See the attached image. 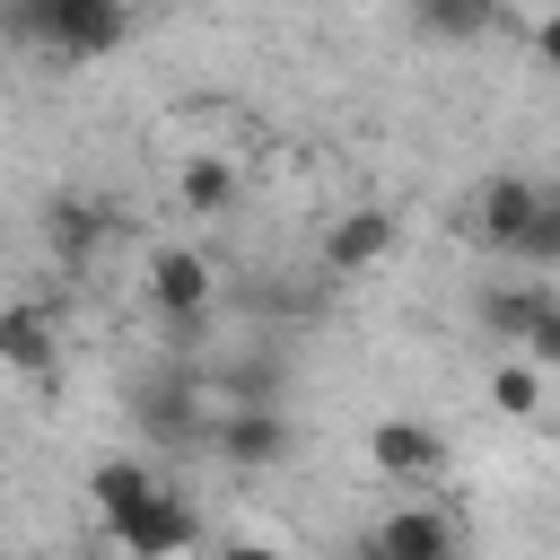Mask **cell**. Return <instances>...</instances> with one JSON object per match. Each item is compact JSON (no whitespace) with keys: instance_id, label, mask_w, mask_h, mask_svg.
<instances>
[{"instance_id":"obj_19","label":"cell","mask_w":560,"mask_h":560,"mask_svg":"<svg viewBox=\"0 0 560 560\" xmlns=\"http://www.w3.org/2000/svg\"><path fill=\"white\" fill-rule=\"evenodd\" d=\"M534 52L560 70V9H542V26H534Z\"/></svg>"},{"instance_id":"obj_13","label":"cell","mask_w":560,"mask_h":560,"mask_svg":"<svg viewBox=\"0 0 560 560\" xmlns=\"http://www.w3.org/2000/svg\"><path fill=\"white\" fill-rule=\"evenodd\" d=\"M149 490H166V481H158L140 455H105V464L88 472V499H96V516H122V508H140Z\"/></svg>"},{"instance_id":"obj_2","label":"cell","mask_w":560,"mask_h":560,"mask_svg":"<svg viewBox=\"0 0 560 560\" xmlns=\"http://www.w3.org/2000/svg\"><path fill=\"white\" fill-rule=\"evenodd\" d=\"M210 446H219V464H236V472H271V464L289 455V420H280L271 394H236V402L210 420Z\"/></svg>"},{"instance_id":"obj_8","label":"cell","mask_w":560,"mask_h":560,"mask_svg":"<svg viewBox=\"0 0 560 560\" xmlns=\"http://www.w3.org/2000/svg\"><path fill=\"white\" fill-rule=\"evenodd\" d=\"M455 542H464V534H455L438 508H420V499H411V508H394V516H376V534H368V551H376V560H446Z\"/></svg>"},{"instance_id":"obj_5","label":"cell","mask_w":560,"mask_h":560,"mask_svg":"<svg viewBox=\"0 0 560 560\" xmlns=\"http://www.w3.org/2000/svg\"><path fill=\"white\" fill-rule=\"evenodd\" d=\"M140 420H149V438L158 446H192V438H210V385L192 376V368H158L149 385H140Z\"/></svg>"},{"instance_id":"obj_9","label":"cell","mask_w":560,"mask_h":560,"mask_svg":"<svg viewBox=\"0 0 560 560\" xmlns=\"http://www.w3.org/2000/svg\"><path fill=\"white\" fill-rule=\"evenodd\" d=\"M385 254H394V210H341V219L324 228V262H332V271H350V280H359V271H376Z\"/></svg>"},{"instance_id":"obj_3","label":"cell","mask_w":560,"mask_h":560,"mask_svg":"<svg viewBox=\"0 0 560 560\" xmlns=\"http://www.w3.org/2000/svg\"><path fill=\"white\" fill-rule=\"evenodd\" d=\"M105 542L131 551V560H166V551H192V542H201V516H192L175 490H149L140 508L105 516Z\"/></svg>"},{"instance_id":"obj_7","label":"cell","mask_w":560,"mask_h":560,"mask_svg":"<svg viewBox=\"0 0 560 560\" xmlns=\"http://www.w3.org/2000/svg\"><path fill=\"white\" fill-rule=\"evenodd\" d=\"M534 210H542V184H525V175H490V184L472 192V236H481L490 254H508V245L525 236Z\"/></svg>"},{"instance_id":"obj_12","label":"cell","mask_w":560,"mask_h":560,"mask_svg":"<svg viewBox=\"0 0 560 560\" xmlns=\"http://www.w3.org/2000/svg\"><path fill=\"white\" fill-rule=\"evenodd\" d=\"M551 306H560V298H551L542 280H534V289H490V298H481V324H490V341H508V350H516Z\"/></svg>"},{"instance_id":"obj_10","label":"cell","mask_w":560,"mask_h":560,"mask_svg":"<svg viewBox=\"0 0 560 560\" xmlns=\"http://www.w3.org/2000/svg\"><path fill=\"white\" fill-rule=\"evenodd\" d=\"M542 359L534 350H508V359H490V411L499 420H542Z\"/></svg>"},{"instance_id":"obj_17","label":"cell","mask_w":560,"mask_h":560,"mask_svg":"<svg viewBox=\"0 0 560 560\" xmlns=\"http://www.w3.org/2000/svg\"><path fill=\"white\" fill-rule=\"evenodd\" d=\"M88 236H96V219L61 201V210H52V245H61V254H88Z\"/></svg>"},{"instance_id":"obj_16","label":"cell","mask_w":560,"mask_h":560,"mask_svg":"<svg viewBox=\"0 0 560 560\" xmlns=\"http://www.w3.org/2000/svg\"><path fill=\"white\" fill-rule=\"evenodd\" d=\"M508 254H516V262H534V271H551V262H560V192H542V210L525 219V236H516Z\"/></svg>"},{"instance_id":"obj_11","label":"cell","mask_w":560,"mask_h":560,"mask_svg":"<svg viewBox=\"0 0 560 560\" xmlns=\"http://www.w3.org/2000/svg\"><path fill=\"white\" fill-rule=\"evenodd\" d=\"M0 359H9L18 376H44V368H52V315L18 298V306L0 315Z\"/></svg>"},{"instance_id":"obj_15","label":"cell","mask_w":560,"mask_h":560,"mask_svg":"<svg viewBox=\"0 0 560 560\" xmlns=\"http://www.w3.org/2000/svg\"><path fill=\"white\" fill-rule=\"evenodd\" d=\"M490 18H499V0H420V26H429V35H446V44L490 35Z\"/></svg>"},{"instance_id":"obj_1","label":"cell","mask_w":560,"mask_h":560,"mask_svg":"<svg viewBox=\"0 0 560 560\" xmlns=\"http://www.w3.org/2000/svg\"><path fill=\"white\" fill-rule=\"evenodd\" d=\"M18 26L44 35V44L79 70V61L122 52V35H131V0H18Z\"/></svg>"},{"instance_id":"obj_14","label":"cell","mask_w":560,"mask_h":560,"mask_svg":"<svg viewBox=\"0 0 560 560\" xmlns=\"http://www.w3.org/2000/svg\"><path fill=\"white\" fill-rule=\"evenodd\" d=\"M175 192H184V210L219 219V210H236V166L228 158H184L175 166Z\"/></svg>"},{"instance_id":"obj_4","label":"cell","mask_w":560,"mask_h":560,"mask_svg":"<svg viewBox=\"0 0 560 560\" xmlns=\"http://www.w3.org/2000/svg\"><path fill=\"white\" fill-rule=\"evenodd\" d=\"M140 280H149V306H158L175 332L210 324V289H219V280H210V254H192V245H158Z\"/></svg>"},{"instance_id":"obj_18","label":"cell","mask_w":560,"mask_h":560,"mask_svg":"<svg viewBox=\"0 0 560 560\" xmlns=\"http://www.w3.org/2000/svg\"><path fill=\"white\" fill-rule=\"evenodd\" d=\"M516 350H534L542 368H560V306H551V315H542V324H534V332H525Z\"/></svg>"},{"instance_id":"obj_6","label":"cell","mask_w":560,"mask_h":560,"mask_svg":"<svg viewBox=\"0 0 560 560\" xmlns=\"http://www.w3.org/2000/svg\"><path fill=\"white\" fill-rule=\"evenodd\" d=\"M438 464H446V446H438V429H429V420H411V411H385V420H368V472H376V481H402V490H420Z\"/></svg>"},{"instance_id":"obj_20","label":"cell","mask_w":560,"mask_h":560,"mask_svg":"<svg viewBox=\"0 0 560 560\" xmlns=\"http://www.w3.org/2000/svg\"><path fill=\"white\" fill-rule=\"evenodd\" d=\"M542 9H560V0H542Z\"/></svg>"}]
</instances>
